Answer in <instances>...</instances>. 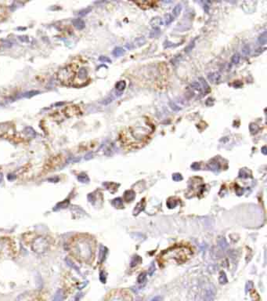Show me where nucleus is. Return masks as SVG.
Masks as SVG:
<instances>
[{"label": "nucleus", "mask_w": 267, "mask_h": 301, "mask_svg": "<svg viewBox=\"0 0 267 301\" xmlns=\"http://www.w3.org/2000/svg\"><path fill=\"white\" fill-rule=\"evenodd\" d=\"M78 179H79V181L81 183H88L89 181V177H87V175L86 174L79 175V177H78Z\"/></svg>", "instance_id": "b1692460"}, {"label": "nucleus", "mask_w": 267, "mask_h": 301, "mask_svg": "<svg viewBox=\"0 0 267 301\" xmlns=\"http://www.w3.org/2000/svg\"><path fill=\"white\" fill-rule=\"evenodd\" d=\"M172 180H175V181H179V180H183V177L179 173H174L172 175Z\"/></svg>", "instance_id": "c756f323"}, {"label": "nucleus", "mask_w": 267, "mask_h": 301, "mask_svg": "<svg viewBox=\"0 0 267 301\" xmlns=\"http://www.w3.org/2000/svg\"><path fill=\"white\" fill-rule=\"evenodd\" d=\"M106 253H107V249L104 247V246H101L100 247V251H99V259H100V261H103L105 259V256H106Z\"/></svg>", "instance_id": "5701e85b"}, {"label": "nucleus", "mask_w": 267, "mask_h": 301, "mask_svg": "<svg viewBox=\"0 0 267 301\" xmlns=\"http://www.w3.org/2000/svg\"><path fill=\"white\" fill-rule=\"evenodd\" d=\"M191 89H194V90H197L198 92H202L203 89H202V86H201V83L199 82H193V83L191 85Z\"/></svg>", "instance_id": "2eb2a0df"}, {"label": "nucleus", "mask_w": 267, "mask_h": 301, "mask_svg": "<svg viewBox=\"0 0 267 301\" xmlns=\"http://www.w3.org/2000/svg\"><path fill=\"white\" fill-rule=\"evenodd\" d=\"M49 247L48 242L44 238L39 237V238H35L32 244V249H33L34 252L37 253H43L47 250Z\"/></svg>", "instance_id": "20e7f679"}, {"label": "nucleus", "mask_w": 267, "mask_h": 301, "mask_svg": "<svg viewBox=\"0 0 267 301\" xmlns=\"http://www.w3.org/2000/svg\"><path fill=\"white\" fill-rule=\"evenodd\" d=\"M249 129L252 134H256L259 131V127L254 123H251L249 126Z\"/></svg>", "instance_id": "6ab92c4d"}, {"label": "nucleus", "mask_w": 267, "mask_h": 301, "mask_svg": "<svg viewBox=\"0 0 267 301\" xmlns=\"http://www.w3.org/2000/svg\"><path fill=\"white\" fill-rule=\"evenodd\" d=\"M191 168H192V169H193V170H199V168H200V166H199L198 163H197V162H195V163H193V165H191Z\"/></svg>", "instance_id": "e433bc0d"}, {"label": "nucleus", "mask_w": 267, "mask_h": 301, "mask_svg": "<svg viewBox=\"0 0 267 301\" xmlns=\"http://www.w3.org/2000/svg\"><path fill=\"white\" fill-rule=\"evenodd\" d=\"M146 43V40L144 38H136L134 42H132V43H130L129 45H127V48L132 50V49H135L138 48V47H140L143 45H144Z\"/></svg>", "instance_id": "0eeeda50"}, {"label": "nucleus", "mask_w": 267, "mask_h": 301, "mask_svg": "<svg viewBox=\"0 0 267 301\" xmlns=\"http://www.w3.org/2000/svg\"><path fill=\"white\" fill-rule=\"evenodd\" d=\"M215 296L216 295H215V291L213 290V288H208L204 293V301H213L214 299H215Z\"/></svg>", "instance_id": "6e6552de"}, {"label": "nucleus", "mask_w": 267, "mask_h": 301, "mask_svg": "<svg viewBox=\"0 0 267 301\" xmlns=\"http://www.w3.org/2000/svg\"><path fill=\"white\" fill-rule=\"evenodd\" d=\"M220 74L219 72H213V73H211L209 75V81L211 82L212 83H216L219 81L220 79Z\"/></svg>", "instance_id": "9d476101"}, {"label": "nucleus", "mask_w": 267, "mask_h": 301, "mask_svg": "<svg viewBox=\"0 0 267 301\" xmlns=\"http://www.w3.org/2000/svg\"><path fill=\"white\" fill-rule=\"evenodd\" d=\"M192 255V251L186 246H176L168 249L161 253L159 261L162 263L177 262L182 263L186 262Z\"/></svg>", "instance_id": "f257e3e1"}, {"label": "nucleus", "mask_w": 267, "mask_h": 301, "mask_svg": "<svg viewBox=\"0 0 267 301\" xmlns=\"http://www.w3.org/2000/svg\"><path fill=\"white\" fill-rule=\"evenodd\" d=\"M146 280V274L145 273H141L138 277L137 281L139 284H142Z\"/></svg>", "instance_id": "cd10ccee"}, {"label": "nucleus", "mask_w": 267, "mask_h": 301, "mask_svg": "<svg viewBox=\"0 0 267 301\" xmlns=\"http://www.w3.org/2000/svg\"><path fill=\"white\" fill-rule=\"evenodd\" d=\"M219 283L222 284V285H223V284H227V281H228V280H227V275H226V274H225V272H223V271H222L221 273H220V274H219Z\"/></svg>", "instance_id": "aec40b11"}, {"label": "nucleus", "mask_w": 267, "mask_h": 301, "mask_svg": "<svg viewBox=\"0 0 267 301\" xmlns=\"http://www.w3.org/2000/svg\"><path fill=\"white\" fill-rule=\"evenodd\" d=\"M240 59H241L240 54H238V53L234 54V55L233 56V57H232V63L234 64H237L239 63Z\"/></svg>", "instance_id": "bb28decb"}, {"label": "nucleus", "mask_w": 267, "mask_h": 301, "mask_svg": "<svg viewBox=\"0 0 267 301\" xmlns=\"http://www.w3.org/2000/svg\"><path fill=\"white\" fill-rule=\"evenodd\" d=\"M78 68V64L71 63L64 68L60 69L56 75L57 79L64 85H72L76 76L78 71H76V69Z\"/></svg>", "instance_id": "7ed1b4c3"}, {"label": "nucleus", "mask_w": 267, "mask_h": 301, "mask_svg": "<svg viewBox=\"0 0 267 301\" xmlns=\"http://www.w3.org/2000/svg\"><path fill=\"white\" fill-rule=\"evenodd\" d=\"M99 61H102V62H109V63L111 62V59L107 58V57H103V56L99 57Z\"/></svg>", "instance_id": "c9c22d12"}, {"label": "nucleus", "mask_w": 267, "mask_h": 301, "mask_svg": "<svg viewBox=\"0 0 267 301\" xmlns=\"http://www.w3.org/2000/svg\"><path fill=\"white\" fill-rule=\"evenodd\" d=\"M173 20H174V17H173L172 16L170 15V14H167V15H166L165 24H167V25H168V24H170Z\"/></svg>", "instance_id": "7c9ffc66"}, {"label": "nucleus", "mask_w": 267, "mask_h": 301, "mask_svg": "<svg viewBox=\"0 0 267 301\" xmlns=\"http://www.w3.org/2000/svg\"><path fill=\"white\" fill-rule=\"evenodd\" d=\"M64 114L66 115L67 117H73L81 114V110L79 107L75 106V105L67 106L66 108L64 109Z\"/></svg>", "instance_id": "423d86ee"}, {"label": "nucleus", "mask_w": 267, "mask_h": 301, "mask_svg": "<svg viewBox=\"0 0 267 301\" xmlns=\"http://www.w3.org/2000/svg\"><path fill=\"white\" fill-rule=\"evenodd\" d=\"M150 301H161V296H154V298H152Z\"/></svg>", "instance_id": "58836bf2"}, {"label": "nucleus", "mask_w": 267, "mask_h": 301, "mask_svg": "<svg viewBox=\"0 0 267 301\" xmlns=\"http://www.w3.org/2000/svg\"><path fill=\"white\" fill-rule=\"evenodd\" d=\"M169 105H170L171 108L172 109L173 111H179V110H180V108H179V107L178 105L176 104V103H174V102L171 101L170 103H169Z\"/></svg>", "instance_id": "c85d7f7f"}, {"label": "nucleus", "mask_w": 267, "mask_h": 301, "mask_svg": "<svg viewBox=\"0 0 267 301\" xmlns=\"http://www.w3.org/2000/svg\"><path fill=\"white\" fill-rule=\"evenodd\" d=\"M258 43L261 44V45H265L266 43V31H264L259 36V38L258 39Z\"/></svg>", "instance_id": "412c9836"}, {"label": "nucleus", "mask_w": 267, "mask_h": 301, "mask_svg": "<svg viewBox=\"0 0 267 301\" xmlns=\"http://www.w3.org/2000/svg\"><path fill=\"white\" fill-rule=\"evenodd\" d=\"M64 299V292L62 289H58L54 296V301H63Z\"/></svg>", "instance_id": "ddd939ff"}, {"label": "nucleus", "mask_w": 267, "mask_h": 301, "mask_svg": "<svg viewBox=\"0 0 267 301\" xmlns=\"http://www.w3.org/2000/svg\"><path fill=\"white\" fill-rule=\"evenodd\" d=\"M125 53V50L123 48H122V47H116V48L114 50V51H113V55L115 56V57H120V56H122V54H124Z\"/></svg>", "instance_id": "dca6fc26"}, {"label": "nucleus", "mask_w": 267, "mask_h": 301, "mask_svg": "<svg viewBox=\"0 0 267 301\" xmlns=\"http://www.w3.org/2000/svg\"><path fill=\"white\" fill-rule=\"evenodd\" d=\"M73 24L75 26V28L79 29V30H81V29L85 28V22L80 18H78V19H75V20H73Z\"/></svg>", "instance_id": "9b49d317"}, {"label": "nucleus", "mask_w": 267, "mask_h": 301, "mask_svg": "<svg viewBox=\"0 0 267 301\" xmlns=\"http://www.w3.org/2000/svg\"><path fill=\"white\" fill-rule=\"evenodd\" d=\"M239 177H243V178H248V174L247 172H245L244 170H242L240 171L239 172Z\"/></svg>", "instance_id": "f704fd0d"}, {"label": "nucleus", "mask_w": 267, "mask_h": 301, "mask_svg": "<svg viewBox=\"0 0 267 301\" xmlns=\"http://www.w3.org/2000/svg\"><path fill=\"white\" fill-rule=\"evenodd\" d=\"M113 205H115V207L120 208V207H122V205H123V203H122V201L121 198H116V199H115L114 201H113Z\"/></svg>", "instance_id": "a878e982"}, {"label": "nucleus", "mask_w": 267, "mask_h": 301, "mask_svg": "<svg viewBox=\"0 0 267 301\" xmlns=\"http://www.w3.org/2000/svg\"><path fill=\"white\" fill-rule=\"evenodd\" d=\"M262 153H263V154H265V155H266V147H262Z\"/></svg>", "instance_id": "ea45409f"}, {"label": "nucleus", "mask_w": 267, "mask_h": 301, "mask_svg": "<svg viewBox=\"0 0 267 301\" xmlns=\"http://www.w3.org/2000/svg\"><path fill=\"white\" fill-rule=\"evenodd\" d=\"M208 168H209L210 170H212V171H217L220 169V166L217 162H214V161H211L208 164Z\"/></svg>", "instance_id": "f8f14e48"}, {"label": "nucleus", "mask_w": 267, "mask_h": 301, "mask_svg": "<svg viewBox=\"0 0 267 301\" xmlns=\"http://www.w3.org/2000/svg\"><path fill=\"white\" fill-rule=\"evenodd\" d=\"M134 198H135V193L133 192L132 191H127L125 193V201L130 202V201H132V200L134 199Z\"/></svg>", "instance_id": "4468645a"}, {"label": "nucleus", "mask_w": 267, "mask_h": 301, "mask_svg": "<svg viewBox=\"0 0 267 301\" xmlns=\"http://www.w3.org/2000/svg\"><path fill=\"white\" fill-rule=\"evenodd\" d=\"M66 262H67V265L70 266V267H74V268L75 269V270H77V271H79V268L77 267L76 266L74 265V263H72V262H71V260H69V259H67Z\"/></svg>", "instance_id": "473e14b6"}, {"label": "nucleus", "mask_w": 267, "mask_h": 301, "mask_svg": "<svg viewBox=\"0 0 267 301\" xmlns=\"http://www.w3.org/2000/svg\"><path fill=\"white\" fill-rule=\"evenodd\" d=\"M150 24H151V25L153 26V27H154V28H156L157 26H159V25H161L162 24V20H161L160 18H154L152 20H151V22H150Z\"/></svg>", "instance_id": "4be33fe9"}, {"label": "nucleus", "mask_w": 267, "mask_h": 301, "mask_svg": "<svg viewBox=\"0 0 267 301\" xmlns=\"http://www.w3.org/2000/svg\"><path fill=\"white\" fill-rule=\"evenodd\" d=\"M249 52H250V48L248 46H245L244 48L242 49V53H244L245 56H247L248 54L249 53Z\"/></svg>", "instance_id": "72a5a7b5"}, {"label": "nucleus", "mask_w": 267, "mask_h": 301, "mask_svg": "<svg viewBox=\"0 0 267 301\" xmlns=\"http://www.w3.org/2000/svg\"><path fill=\"white\" fill-rule=\"evenodd\" d=\"M144 207H145V202H144V200H143V201L141 200V202L138 203L136 206L135 210L133 211V214L134 215H138L140 212H142L143 210H144Z\"/></svg>", "instance_id": "1a4fd4ad"}, {"label": "nucleus", "mask_w": 267, "mask_h": 301, "mask_svg": "<svg viewBox=\"0 0 267 301\" xmlns=\"http://www.w3.org/2000/svg\"><path fill=\"white\" fill-rule=\"evenodd\" d=\"M100 281H101L103 283H105V281H106V278H105V276L104 275V272H101V273H100Z\"/></svg>", "instance_id": "4c0bfd02"}, {"label": "nucleus", "mask_w": 267, "mask_h": 301, "mask_svg": "<svg viewBox=\"0 0 267 301\" xmlns=\"http://www.w3.org/2000/svg\"><path fill=\"white\" fill-rule=\"evenodd\" d=\"M115 87H116V89L118 90V91H123L125 89V87H126V82L125 81H119L116 84Z\"/></svg>", "instance_id": "f3484780"}, {"label": "nucleus", "mask_w": 267, "mask_h": 301, "mask_svg": "<svg viewBox=\"0 0 267 301\" xmlns=\"http://www.w3.org/2000/svg\"><path fill=\"white\" fill-rule=\"evenodd\" d=\"M194 42H195V41L193 40V42H192V43H191V44H190V45H189V46H187L186 49H185V52H186V53H189L190 51L192 50V49H193V46H194Z\"/></svg>", "instance_id": "2f4dec72"}, {"label": "nucleus", "mask_w": 267, "mask_h": 301, "mask_svg": "<svg viewBox=\"0 0 267 301\" xmlns=\"http://www.w3.org/2000/svg\"><path fill=\"white\" fill-rule=\"evenodd\" d=\"M149 132L148 129L143 126H136L132 127L129 129V132L126 133V134L123 137L122 140L128 145L131 146H137L141 145L143 143L146 141L149 137Z\"/></svg>", "instance_id": "f03ea898"}, {"label": "nucleus", "mask_w": 267, "mask_h": 301, "mask_svg": "<svg viewBox=\"0 0 267 301\" xmlns=\"http://www.w3.org/2000/svg\"><path fill=\"white\" fill-rule=\"evenodd\" d=\"M78 250H79V253H80V255L82 258L88 259L91 257L92 250L89 244L81 242L80 244H79Z\"/></svg>", "instance_id": "39448f33"}, {"label": "nucleus", "mask_w": 267, "mask_h": 301, "mask_svg": "<svg viewBox=\"0 0 267 301\" xmlns=\"http://www.w3.org/2000/svg\"><path fill=\"white\" fill-rule=\"evenodd\" d=\"M181 10H182V6H181L180 4L176 5V6H175V8H174L172 10L173 17H178V16L179 15V13H180Z\"/></svg>", "instance_id": "a211bd4d"}, {"label": "nucleus", "mask_w": 267, "mask_h": 301, "mask_svg": "<svg viewBox=\"0 0 267 301\" xmlns=\"http://www.w3.org/2000/svg\"><path fill=\"white\" fill-rule=\"evenodd\" d=\"M150 274H152L153 271H154V266H152V267H150Z\"/></svg>", "instance_id": "a19ab883"}, {"label": "nucleus", "mask_w": 267, "mask_h": 301, "mask_svg": "<svg viewBox=\"0 0 267 301\" xmlns=\"http://www.w3.org/2000/svg\"><path fill=\"white\" fill-rule=\"evenodd\" d=\"M6 16H7V11H6V10L4 7H3V6H0V20H2L3 19H4Z\"/></svg>", "instance_id": "393cba45"}]
</instances>
